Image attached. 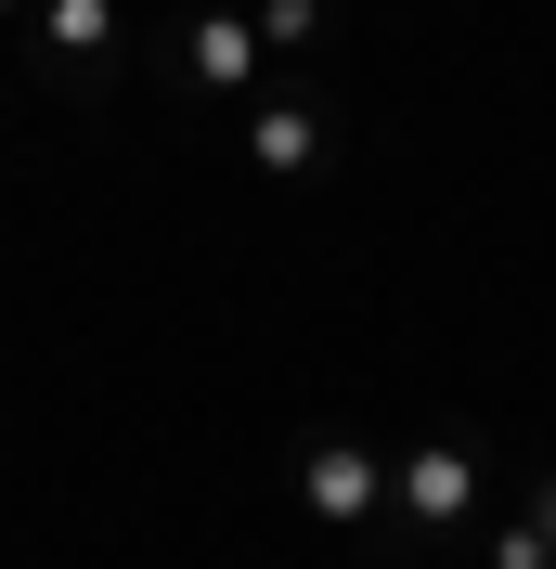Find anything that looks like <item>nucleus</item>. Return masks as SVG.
Here are the masks:
<instances>
[{
    "label": "nucleus",
    "instance_id": "obj_1",
    "mask_svg": "<svg viewBox=\"0 0 556 569\" xmlns=\"http://www.w3.org/2000/svg\"><path fill=\"white\" fill-rule=\"evenodd\" d=\"M388 492H401V518H415V531H453V518L479 505V453H466V440H440V453H401V466H388Z\"/></svg>",
    "mask_w": 556,
    "mask_h": 569
},
{
    "label": "nucleus",
    "instance_id": "obj_2",
    "mask_svg": "<svg viewBox=\"0 0 556 569\" xmlns=\"http://www.w3.org/2000/svg\"><path fill=\"white\" fill-rule=\"evenodd\" d=\"M376 492H388V466L363 453V440H311V453H298V505H311V518H363Z\"/></svg>",
    "mask_w": 556,
    "mask_h": 569
},
{
    "label": "nucleus",
    "instance_id": "obj_3",
    "mask_svg": "<svg viewBox=\"0 0 556 569\" xmlns=\"http://www.w3.org/2000/svg\"><path fill=\"white\" fill-rule=\"evenodd\" d=\"M259 52H272V39L246 27V13H195V39H181V78H195V91H246V78H259Z\"/></svg>",
    "mask_w": 556,
    "mask_h": 569
},
{
    "label": "nucleus",
    "instance_id": "obj_4",
    "mask_svg": "<svg viewBox=\"0 0 556 569\" xmlns=\"http://www.w3.org/2000/svg\"><path fill=\"white\" fill-rule=\"evenodd\" d=\"M246 156H259L272 181H311V169H324V117H311V104H272L259 130H246Z\"/></svg>",
    "mask_w": 556,
    "mask_h": 569
},
{
    "label": "nucleus",
    "instance_id": "obj_5",
    "mask_svg": "<svg viewBox=\"0 0 556 569\" xmlns=\"http://www.w3.org/2000/svg\"><path fill=\"white\" fill-rule=\"evenodd\" d=\"M52 52H66V66L117 52V0H52Z\"/></svg>",
    "mask_w": 556,
    "mask_h": 569
},
{
    "label": "nucleus",
    "instance_id": "obj_6",
    "mask_svg": "<svg viewBox=\"0 0 556 569\" xmlns=\"http://www.w3.org/2000/svg\"><path fill=\"white\" fill-rule=\"evenodd\" d=\"M259 39H272V52H311V39H324V0H259Z\"/></svg>",
    "mask_w": 556,
    "mask_h": 569
},
{
    "label": "nucleus",
    "instance_id": "obj_7",
    "mask_svg": "<svg viewBox=\"0 0 556 569\" xmlns=\"http://www.w3.org/2000/svg\"><path fill=\"white\" fill-rule=\"evenodd\" d=\"M492 569H556V543H544V531H505V543H492Z\"/></svg>",
    "mask_w": 556,
    "mask_h": 569
},
{
    "label": "nucleus",
    "instance_id": "obj_8",
    "mask_svg": "<svg viewBox=\"0 0 556 569\" xmlns=\"http://www.w3.org/2000/svg\"><path fill=\"white\" fill-rule=\"evenodd\" d=\"M544 543H556V479H544Z\"/></svg>",
    "mask_w": 556,
    "mask_h": 569
},
{
    "label": "nucleus",
    "instance_id": "obj_9",
    "mask_svg": "<svg viewBox=\"0 0 556 569\" xmlns=\"http://www.w3.org/2000/svg\"><path fill=\"white\" fill-rule=\"evenodd\" d=\"M0 13H27V0H0Z\"/></svg>",
    "mask_w": 556,
    "mask_h": 569
}]
</instances>
